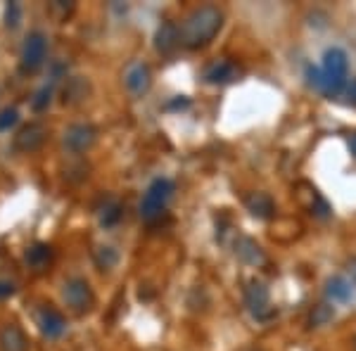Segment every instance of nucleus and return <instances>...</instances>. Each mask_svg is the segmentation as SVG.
Masks as SVG:
<instances>
[{
  "instance_id": "1",
  "label": "nucleus",
  "mask_w": 356,
  "mask_h": 351,
  "mask_svg": "<svg viewBox=\"0 0 356 351\" xmlns=\"http://www.w3.org/2000/svg\"><path fill=\"white\" fill-rule=\"evenodd\" d=\"M223 26V13L214 5H202V8L193 10L191 17L181 28V43L188 50H200L209 45L216 38V33Z\"/></svg>"
},
{
  "instance_id": "2",
  "label": "nucleus",
  "mask_w": 356,
  "mask_h": 351,
  "mask_svg": "<svg viewBox=\"0 0 356 351\" xmlns=\"http://www.w3.org/2000/svg\"><path fill=\"white\" fill-rule=\"evenodd\" d=\"M323 95L337 97L347 90L349 76V57L342 48H330L323 57Z\"/></svg>"
},
{
  "instance_id": "3",
  "label": "nucleus",
  "mask_w": 356,
  "mask_h": 351,
  "mask_svg": "<svg viewBox=\"0 0 356 351\" xmlns=\"http://www.w3.org/2000/svg\"><path fill=\"white\" fill-rule=\"evenodd\" d=\"M171 197H174V183L169 178H154L140 202V216L150 223L157 221L166 211V204H169Z\"/></svg>"
},
{
  "instance_id": "4",
  "label": "nucleus",
  "mask_w": 356,
  "mask_h": 351,
  "mask_svg": "<svg viewBox=\"0 0 356 351\" xmlns=\"http://www.w3.org/2000/svg\"><path fill=\"white\" fill-rule=\"evenodd\" d=\"M45 55H48V38L41 31L29 33L24 45H22V62H19L22 74L36 72L45 62Z\"/></svg>"
},
{
  "instance_id": "5",
  "label": "nucleus",
  "mask_w": 356,
  "mask_h": 351,
  "mask_svg": "<svg viewBox=\"0 0 356 351\" xmlns=\"http://www.w3.org/2000/svg\"><path fill=\"white\" fill-rule=\"evenodd\" d=\"M65 302H67V307L72 311H76V313H86V311H90V307L95 304V295L83 278H72L65 285Z\"/></svg>"
},
{
  "instance_id": "6",
  "label": "nucleus",
  "mask_w": 356,
  "mask_h": 351,
  "mask_svg": "<svg viewBox=\"0 0 356 351\" xmlns=\"http://www.w3.org/2000/svg\"><path fill=\"white\" fill-rule=\"evenodd\" d=\"M245 302H247V309L252 311V316H254V318H259V320H266L268 316L273 313L268 290H266V285L259 283V280H252V283L247 285Z\"/></svg>"
},
{
  "instance_id": "7",
  "label": "nucleus",
  "mask_w": 356,
  "mask_h": 351,
  "mask_svg": "<svg viewBox=\"0 0 356 351\" xmlns=\"http://www.w3.org/2000/svg\"><path fill=\"white\" fill-rule=\"evenodd\" d=\"M95 138H97L95 126L74 124V126H69V129L65 131V147L69 149V152H74V154H81V152H86V149L93 147Z\"/></svg>"
},
{
  "instance_id": "8",
  "label": "nucleus",
  "mask_w": 356,
  "mask_h": 351,
  "mask_svg": "<svg viewBox=\"0 0 356 351\" xmlns=\"http://www.w3.org/2000/svg\"><path fill=\"white\" fill-rule=\"evenodd\" d=\"M124 83L134 95L147 93V90H150V85H152L150 67L143 65V62H131V65L126 67V72H124Z\"/></svg>"
},
{
  "instance_id": "9",
  "label": "nucleus",
  "mask_w": 356,
  "mask_h": 351,
  "mask_svg": "<svg viewBox=\"0 0 356 351\" xmlns=\"http://www.w3.org/2000/svg\"><path fill=\"white\" fill-rule=\"evenodd\" d=\"M36 323H38V327H41V332H43V335L48 337V339L62 337V335H65V330H67L65 316H62L60 311L53 309V307H43L41 311H38Z\"/></svg>"
},
{
  "instance_id": "10",
  "label": "nucleus",
  "mask_w": 356,
  "mask_h": 351,
  "mask_svg": "<svg viewBox=\"0 0 356 351\" xmlns=\"http://www.w3.org/2000/svg\"><path fill=\"white\" fill-rule=\"evenodd\" d=\"M45 142V129L41 124H26L19 129V133L15 136V149H19V152H36L38 147H41Z\"/></svg>"
},
{
  "instance_id": "11",
  "label": "nucleus",
  "mask_w": 356,
  "mask_h": 351,
  "mask_svg": "<svg viewBox=\"0 0 356 351\" xmlns=\"http://www.w3.org/2000/svg\"><path fill=\"white\" fill-rule=\"evenodd\" d=\"M178 45H181V28H178L174 22H164V24L157 28V33H154V48L162 55H171Z\"/></svg>"
},
{
  "instance_id": "12",
  "label": "nucleus",
  "mask_w": 356,
  "mask_h": 351,
  "mask_svg": "<svg viewBox=\"0 0 356 351\" xmlns=\"http://www.w3.org/2000/svg\"><path fill=\"white\" fill-rule=\"evenodd\" d=\"M238 79V67L233 65L231 60H221L216 65H211L204 72V81L207 83H214V85H223V83H231Z\"/></svg>"
},
{
  "instance_id": "13",
  "label": "nucleus",
  "mask_w": 356,
  "mask_h": 351,
  "mask_svg": "<svg viewBox=\"0 0 356 351\" xmlns=\"http://www.w3.org/2000/svg\"><path fill=\"white\" fill-rule=\"evenodd\" d=\"M29 342L19 325H5L0 330V351H26Z\"/></svg>"
},
{
  "instance_id": "14",
  "label": "nucleus",
  "mask_w": 356,
  "mask_h": 351,
  "mask_svg": "<svg viewBox=\"0 0 356 351\" xmlns=\"http://www.w3.org/2000/svg\"><path fill=\"white\" fill-rule=\"evenodd\" d=\"M245 204H247V209H250L252 216L264 218V221H266V218H271L275 214V204H273L271 195H266V193L250 195V197L245 199Z\"/></svg>"
},
{
  "instance_id": "15",
  "label": "nucleus",
  "mask_w": 356,
  "mask_h": 351,
  "mask_svg": "<svg viewBox=\"0 0 356 351\" xmlns=\"http://www.w3.org/2000/svg\"><path fill=\"white\" fill-rule=\"evenodd\" d=\"M53 261V247L45 245V243H36L29 247L26 252V263L31 266L33 270H45L48 263Z\"/></svg>"
},
{
  "instance_id": "16",
  "label": "nucleus",
  "mask_w": 356,
  "mask_h": 351,
  "mask_svg": "<svg viewBox=\"0 0 356 351\" xmlns=\"http://www.w3.org/2000/svg\"><path fill=\"white\" fill-rule=\"evenodd\" d=\"M235 254L243 259L245 263H252V266H257V263H264L261 247L257 245L254 240H250V238H240L238 243H235Z\"/></svg>"
},
{
  "instance_id": "17",
  "label": "nucleus",
  "mask_w": 356,
  "mask_h": 351,
  "mask_svg": "<svg viewBox=\"0 0 356 351\" xmlns=\"http://www.w3.org/2000/svg\"><path fill=\"white\" fill-rule=\"evenodd\" d=\"M352 292H354L352 283H349L347 278H340V275H337V278H330L328 285H325V295L337 304L349 302V299H352Z\"/></svg>"
},
{
  "instance_id": "18",
  "label": "nucleus",
  "mask_w": 356,
  "mask_h": 351,
  "mask_svg": "<svg viewBox=\"0 0 356 351\" xmlns=\"http://www.w3.org/2000/svg\"><path fill=\"white\" fill-rule=\"evenodd\" d=\"M332 318H335V309H332L330 304H318V307H314L312 316H309V325L312 327L328 325Z\"/></svg>"
},
{
  "instance_id": "19",
  "label": "nucleus",
  "mask_w": 356,
  "mask_h": 351,
  "mask_svg": "<svg viewBox=\"0 0 356 351\" xmlns=\"http://www.w3.org/2000/svg\"><path fill=\"white\" fill-rule=\"evenodd\" d=\"M86 93H88V85H86L83 79H72L62 95H65V102H81Z\"/></svg>"
},
{
  "instance_id": "20",
  "label": "nucleus",
  "mask_w": 356,
  "mask_h": 351,
  "mask_svg": "<svg viewBox=\"0 0 356 351\" xmlns=\"http://www.w3.org/2000/svg\"><path fill=\"white\" fill-rule=\"evenodd\" d=\"M122 216H124L122 204L110 202V204H105V209H102V214H100V223H102V226H105V228L117 226V223L122 221Z\"/></svg>"
},
{
  "instance_id": "21",
  "label": "nucleus",
  "mask_w": 356,
  "mask_h": 351,
  "mask_svg": "<svg viewBox=\"0 0 356 351\" xmlns=\"http://www.w3.org/2000/svg\"><path fill=\"white\" fill-rule=\"evenodd\" d=\"M95 261H97V266H100L102 270H110L114 263L119 261V256H117V252H114L112 247H97V250H95Z\"/></svg>"
},
{
  "instance_id": "22",
  "label": "nucleus",
  "mask_w": 356,
  "mask_h": 351,
  "mask_svg": "<svg viewBox=\"0 0 356 351\" xmlns=\"http://www.w3.org/2000/svg\"><path fill=\"white\" fill-rule=\"evenodd\" d=\"M50 100H53V85H43L36 93V97L31 100V107L36 109V112H43V109H48Z\"/></svg>"
},
{
  "instance_id": "23",
  "label": "nucleus",
  "mask_w": 356,
  "mask_h": 351,
  "mask_svg": "<svg viewBox=\"0 0 356 351\" xmlns=\"http://www.w3.org/2000/svg\"><path fill=\"white\" fill-rule=\"evenodd\" d=\"M17 122H19V114H17V109H15V107L3 109V112H0V133L10 131Z\"/></svg>"
},
{
  "instance_id": "24",
  "label": "nucleus",
  "mask_w": 356,
  "mask_h": 351,
  "mask_svg": "<svg viewBox=\"0 0 356 351\" xmlns=\"http://www.w3.org/2000/svg\"><path fill=\"white\" fill-rule=\"evenodd\" d=\"M307 81H309L312 88H316V90H321V93H323V69L309 65L307 67Z\"/></svg>"
},
{
  "instance_id": "25",
  "label": "nucleus",
  "mask_w": 356,
  "mask_h": 351,
  "mask_svg": "<svg viewBox=\"0 0 356 351\" xmlns=\"http://www.w3.org/2000/svg\"><path fill=\"white\" fill-rule=\"evenodd\" d=\"M19 19H22L19 5H17V3H10V5H8V13H5V24H8L10 28H15L17 24H19Z\"/></svg>"
},
{
  "instance_id": "26",
  "label": "nucleus",
  "mask_w": 356,
  "mask_h": 351,
  "mask_svg": "<svg viewBox=\"0 0 356 351\" xmlns=\"http://www.w3.org/2000/svg\"><path fill=\"white\" fill-rule=\"evenodd\" d=\"M15 295V283H8V280H0V299H8Z\"/></svg>"
},
{
  "instance_id": "27",
  "label": "nucleus",
  "mask_w": 356,
  "mask_h": 351,
  "mask_svg": "<svg viewBox=\"0 0 356 351\" xmlns=\"http://www.w3.org/2000/svg\"><path fill=\"white\" fill-rule=\"evenodd\" d=\"M344 95H347V102H349V105L356 107V79H354L352 83L347 85V90H344Z\"/></svg>"
},
{
  "instance_id": "28",
  "label": "nucleus",
  "mask_w": 356,
  "mask_h": 351,
  "mask_svg": "<svg viewBox=\"0 0 356 351\" xmlns=\"http://www.w3.org/2000/svg\"><path fill=\"white\" fill-rule=\"evenodd\" d=\"M349 152L356 157V133H352V138H349Z\"/></svg>"
},
{
  "instance_id": "29",
  "label": "nucleus",
  "mask_w": 356,
  "mask_h": 351,
  "mask_svg": "<svg viewBox=\"0 0 356 351\" xmlns=\"http://www.w3.org/2000/svg\"><path fill=\"white\" fill-rule=\"evenodd\" d=\"M169 107H171V109H176V107H188V100H186V97H183V100H174Z\"/></svg>"
},
{
  "instance_id": "30",
  "label": "nucleus",
  "mask_w": 356,
  "mask_h": 351,
  "mask_svg": "<svg viewBox=\"0 0 356 351\" xmlns=\"http://www.w3.org/2000/svg\"><path fill=\"white\" fill-rule=\"evenodd\" d=\"M349 273H352V280L356 283V259H352V261H349Z\"/></svg>"
},
{
  "instance_id": "31",
  "label": "nucleus",
  "mask_w": 356,
  "mask_h": 351,
  "mask_svg": "<svg viewBox=\"0 0 356 351\" xmlns=\"http://www.w3.org/2000/svg\"><path fill=\"white\" fill-rule=\"evenodd\" d=\"M243 351H261V349H243Z\"/></svg>"
},
{
  "instance_id": "32",
  "label": "nucleus",
  "mask_w": 356,
  "mask_h": 351,
  "mask_svg": "<svg viewBox=\"0 0 356 351\" xmlns=\"http://www.w3.org/2000/svg\"><path fill=\"white\" fill-rule=\"evenodd\" d=\"M354 351H356V339H354Z\"/></svg>"
}]
</instances>
